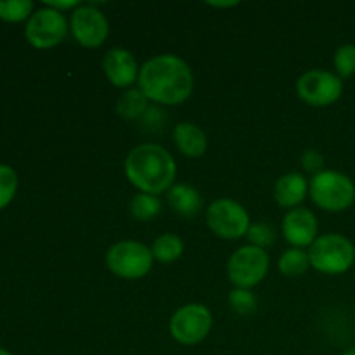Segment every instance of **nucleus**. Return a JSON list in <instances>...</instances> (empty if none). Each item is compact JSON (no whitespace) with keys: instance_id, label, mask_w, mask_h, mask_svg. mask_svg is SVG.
<instances>
[{"instance_id":"1","label":"nucleus","mask_w":355,"mask_h":355,"mask_svg":"<svg viewBox=\"0 0 355 355\" xmlns=\"http://www.w3.org/2000/svg\"><path fill=\"white\" fill-rule=\"evenodd\" d=\"M194 76L184 59L173 54H162L149 59L139 71V89L148 99L159 104L184 103L191 96Z\"/></svg>"},{"instance_id":"2","label":"nucleus","mask_w":355,"mask_h":355,"mask_svg":"<svg viewBox=\"0 0 355 355\" xmlns=\"http://www.w3.org/2000/svg\"><path fill=\"white\" fill-rule=\"evenodd\" d=\"M125 173L137 189L156 196L172 187L175 180V162L162 146L141 144L128 153Z\"/></svg>"},{"instance_id":"3","label":"nucleus","mask_w":355,"mask_h":355,"mask_svg":"<svg viewBox=\"0 0 355 355\" xmlns=\"http://www.w3.org/2000/svg\"><path fill=\"white\" fill-rule=\"evenodd\" d=\"M311 266L324 274H342L354 266L355 246L342 234H326L309 250Z\"/></svg>"},{"instance_id":"4","label":"nucleus","mask_w":355,"mask_h":355,"mask_svg":"<svg viewBox=\"0 0 355 355\" xmlns=\"http://www.w3.org/2000/svg\"><path fill=\"white\" fill-rule=\"evenodd\" d=\"M311 196L322 210L343 211L355 201V186L343 173L324 170L312 179Z\"/></svg>"},{"instance_id":"5","label":"nucleus","mask_w":355,"mask_h":355,"mask_svg":"<svg viewBox=\"0 0 355 355\" xmlns=\"http://www.w3.org/2000/svg\"><path fill=\"white\" fill-rule=\"evenodd\" d=\"M153 252L137 241H120L107 250L106 263L110 270L125 279H141L151 270Z\"/></svg>"},{"instance_id":"6","label":"nucleus","mask_w":355,"mask_h":355,"mask_svg":"<svg viewBox=\"0 0 355 355\" xmlns=\"http://www.w3.org/2000/svg\"><path fill=\"white\" fill-rule=\"evenodd\" d=\"M207 222L211 231L224 239H238L248 232L250 215L234 200H217L208 207Z\"/></svg>"},{"instance_id":"7","label":"nucleus","mask_w":355,"mask_h":355,"mask_svg":"<svg viewBox=\"0 0 355 355\" xmlns=\"http://www.w3.org/2000/svg\"><path fill=\"white\" fill-rule=\"evenodd\" d=\"M211 329V312L201 304L184 305L170 321V333L182 345L203 342Z\"/></svg>"},{"instance_id":"8","label":"nucleus","mask_w":355,"mask_h":355,"mask_svg":"<svg viewBox=\"0 0 355 355\" xmlns=\"http://www.w3.org/2000/svg\"><path fill=\"white\" fill-rule=\"evenodd\" d=\"M229 277L238 288L248 290L266 277L269 270V255L257 246L239 248L229 260Z\"/></svg>"},{"instance_id":"9","label":"nucleus","mask_w":355,"mask_h":355,"mask_svg":"<svg viewBox=\"0 0 355 355\" xmlns=\"http://www.w3.org/2000/svg\"><path fill=\"white\" fill-rule=\"evenodd\" d=\"M297 92L302 101L311 106H329L336 103L343 92V83L333 73L324 69H311L297 82Z\"/></svg>"},{"instance_id":"10","label":"nucleus","mask_w":355,"mask_h":355,"mask_svg":"<svg viewBox=\"0 0 355 355\" xmlns=\"http://www.w3.org/2000/svg\"><path fill=\"white\" fill-rule=\"evenodd\" d=\"M66 31H68V23L62 12L51 7H44L31 14L24 35L33 47L51 49L61 44L62 38L66 37Z\"/></svg>"},{"instance_id":"11","label":"nucleus","mask_w":355,"mask_h":355,"mask_svg":"<svg viewBox=\"0 0 355 355\" xmlns=\"http://www.w3.org/2000/svg\"><path fill=\"white\" fill-rule=\"evenodd\" d=\"M71 31L83 47H101L110 33V23L94 6H80L71 16Z\"/></svg>"},{"instance_id":"12","label":"nucleus","mask_w":355,"mask_h":355,"mask_svg":"<svg viewBox=\"0 0 355 355\" xmlns=\"http://www.w3.org/2000/svg\"><path fill=\"white\" fill-rule=\"evenodd\" d=\"M318 218L307 208H291L283 222V232L295 248L309 246L318 239Z\"/></svg>"},{"instance_id":"13","label":"nucleus","mask_w":355,"mask_h":355,"mask_svg":"<svg viewBox=\"0 0 355 355\" xmlns=\"http://www.w3.org/2000/svg\"><path fill=\"white\" fill-rule=\"evenodd\" d=\"M104 73H106L107 80L116 87H128L137 80L139 76V66L135 61L134 54L127 49H111L106 54L103 62Z\"/></svg>"},{"instance_id":"14","label":"nucleus","mask_w":355,"mask_h":355,"mask_svg":"<svg viewBox=\"0 0 355 355\" xmlns=\"http://www.w3.org/2000/svg\"><path fill=\"white\" fill-rule=\"evenodd\" d=\"M173 139H175L177 148L180 153L189 158H200L207 151V135L198 125L194 123H179L173 130Z\"/></svg>"},{"instance_id":"15","label":"nucleus","mask_w":355,"mask_h":355,"mask_svg":"<svg viewBox=\"0 0 355 355\" xmlns=\"http://www.w3.org/2000/svg\"><path fill=\"white\" fill-rule=\"evenodd\" d=\"M307 194V182L300 173H286L277 180L274 187V198L281 207L297 208Z\"/></svg>"},{"instance_id":"16","label":"nucleus","mask_w":355,"mask_h":355,"mask_svg":"<svg viewBox=\"0 0 355 355\" xmlns=\"http://www.w3.org/2000/svg\"><path fill=\"white\" fill-rule=\"evenodd\" d=\"M168 203L177 214L191 217L200 211L201 196L194 187L187 186V184H177L168 189Z\"/></svg>"},{"instance_id":"17","label":"nucleus","mask_w":355,"mask_h":355,"mask_svg":"<svg viewBox=\"0 0 355 355\" xmlns=\"http://www.w3.org/2000/svg\"><path fill=\"white\" fill-rule=\"evenodd\" d=\"M148 101L141 89H130L118 99L116 111L127 120H135L148 111Z\"/></svg>"},{"instance_id":"18","label":"nucleus","mask_w":355,"mask_h":355,"mask_svg":"<svg viewBox=\"0 0 355 355\" xmlns=\"http://www.w3.org/2000/svg\"><path fill=\"white\" fill-rule=\"evenodd\" d=\"M153 257L162 263H172L182 255L184 243L175 234H162L153 243Z\"/></svg>"},{"instance_id":"19","label":"nucleus","mask_w":355,"mask_h":355,"mask_svg":"<svg viewBox=\"0 0 355 355\" xmlns=\"http://www.w3.org/2000/svg\"><path fill=\"white\" fill-rule=\"evenodd\" d=\"M311 267V259L309 253H305L300 248H291L283 253L279 259V269L284 276L288 277H298L305 274Z\"/></svg>"},{"instance_id":"20","label":"nucleus","mask_w":355,"mask_h":355,"mask_svg":"<svg viewBox=\"0 0 355 355\" xmlns=\"http://www.w3.org/2000/svg\"><path fill=\"white\" fill-rule=\"evenodd\" d=\"M162 210V203L153 194H137L130 201V214L137 220H151Z\"/></svg>"},{"instance_id":"21","label":"nucleus","mask_w":355,"mask_h":355,"mask_svg":"<svg viewBox=\"0 0 355 355\" xmlns=\"http://www.w3.org/2000/svg\"><path fill=\"white\" fill-rule=\"evenodd\" d=\"M33 9L31 0H0V17L10 23L26 19Z\"/></svg>"},{"instance_id":"22","label":"nucleus","mask_w":355,"mask_h":355,"mask_svg":"<svg viewBox=\"0 0 355 355\" xmlns=\"http://www.w3.org/2000/svg\"><path fill=\"white\" fill-rule=\"evenodd\" d=\"M17 191V173L10 166L0 165V210L12 201Z\"/></svg>"},{"instance_id":"23","label":"nucleus","mask_w":355,"mask_h":355,"mask_svg":"<svg viewBox=\"0 0 355 355\" xmlns=\"http://www.w3.org/2000/svg\"><path fill=\"white\" fill-rule=\"evenodd\" d=\"M335 66L342 78L355 75V45L345 44L335 52Z\"/></svg>"},{"instance_id":"24","label":"nucleus","mask_w":355,"mask_h":355,"mask_svg":"<svg viewBox=\"0 0 355 355\" xmlns=\"http://www.w3.org/2000/svg\"><path fill=\"white\" fill-rule=\"evenodd\" d=\"M229 304H231L232 311H236L238 314H253L257 311V297L252 291L243 290V288L231 291Z\"/></svg>"},{"instance_id":"25","label":"nucleus","mask_w":355,"mask_h":355,"mask_svg":"<svg viewBox=\"0 0 355 355\" xmlns=\"http://www.w3.org/2000/svg\"><path fill=\"white\" fill-rule=\"evenodd\" d=\"M246 238L253 243V246L263 250L272 245L274 239H276V232H274V229L269 224L260 222V224L250 225L248 232H246Z\"/></svg>"},{"instance_id":"26","label":"nucleus","mask_w":355,"mask_h":355,"mask_svg":"<svg viewBox=\"0 0 355 355\" xmlns=\"http://www.w3.org/2000/svg\"><path fill=\"white\" fill-rule=\"evenodd\" d=\"M302 165H304V168L309 170V172L319 173V170L324 165V158H322L321 153L315 151V149H309V151H305L304 155H302Z\"/></svg>"},{"instance_id":"27","label":"nucleus","mask_w":355,"mask_h":355,"mask_svg":"<svg viewBox=\"0 0 355 355\" xmlns=\"http://www.w3.org/2000/svg\"><path fill=\"white\" fill-rule=\"evenodd\" d=\"M45 3H47V7L59 10V12L64 9H73V7H75V9H78V7L82 6V3L76 2V0H69V2H52V0H45Z\"/></svg>"},{"instance_id":"28","label":"nucleus","mask_w":355,"mask_h":355,"mask_svg":"<svg viewBox=\"0 0 355 355\" xmlns=\"http://www.w3.org/2000/svg\"><path fill=\"white\" fill-rule=\"evenodd\" d=\"M210 6L214 7H232V6H238V2H210Z\"/></svg>"},{"instance_id":"29","label":"nucleus","mask_w":355,"mask_h":355,"mask_svg":"<svg viewBox=\"0 0 355 355\" xmlns=\"http://www.w3.org/2000/svg\"><path fill=\"white\" fill-rule=\"evenodd\" d=\"M343 355H355V347H354V349L347 350V352H345V354H343Z\"/></svg>"},{"instance_id":"30","label":"nucleus","mask_w":355,"mask_h":355,"mask_svg":"<svg viewBox=\"0 0 355 355\" xmlns=\"http://www.w3.org/2000/svg\"><path fill=\"white\" fill-rule=\"evenodd\" d=\"M0 355H10L6 349H0Z\"/></svg>"}]
</instances>
